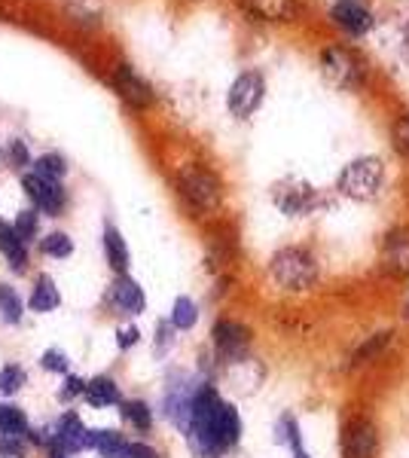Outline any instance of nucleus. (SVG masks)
Listing matches in <instances>:
<instances>
[{
    "instance_id": "28",
    "label": "nucleus",
    "mask_w": 409,
    "mask_h": 458,
    "mask_svg": "<svg viewBox=\"0 0 409 458\" xmlns=\"http://www.w3.org/2000/svg\"><path fill=\"white\" fill-rule=\"evenodd\" d=\"M21 300L19 293L13 291L10 284H0V318H4L6 324H19L21 321Z\"/></svg>"
},
{
    "instance_id": "14",
    "label": "nucleus",
    "mask_w": 409,
    "mask_h": 458,
    "mask_svg": "<svg viewBox=\"0 0 409 458\" xmlns=\"http://www.w3.org/2000/svg\"><path fill=\"white\" fill-rule=\"evenodd\" d=\"M47 443H55L64 455H68V453H83V449H89V431H86V425L80 422L77 412H64V416L58 419V425H55V434H52Z\"/></svg>"
},
{
    "instance_id": "5",
    "label": "nucleus",
    "mask_w": 409,
    "mask_h": 458,
    "mask_svg": "<svg viewBox=\"0 0 409 458\" xmlns=\"http://www.w3.org/2000/svg\"><path fill=\"white\" fill-rule=\"evenodd\" d=\"M251 343H254V334H251V327H244L242 321H235V318H220V321H214L211 345H214V358H217V364L223 370H229V367H235L239 360L251 358Z\"/></svg>"
},
{
    "instance_id": "1",
    "label": "nucleus",
    "mask_w": 409,
    "mask_h": 458,
    "mask_svg": "<svg viewBox=\"0 0 409 458\" xmlns=\"http://www.w3.org/2000/svg\"><path fill=\"white\" fill-rule=\"evenodd\" d=\"M187 443L196 458H223L242 443V416L229 401H223L217 386L202 379L192 394V412L187 425Z\"/></svg>"
},
{
    "instance_id": "26",
    "label": "nucleus",
    "mask_w": 409,
    "mask_h": 458,
    "mask_svg": "<svg viewBox=\"0 0 409 458\" xmlns=\"http://www.w3.org/2000/svg\"><path fill=\"white\" fill-rule=\"evenodd\" d=\"M0 434H6V437H21V434H28V419L19 406L0 403Z\"/></svg>"
},
{
    "instance_id": "11",
    "label": "nucleus",
    "mask_w": 409,
    "mask_h": 458,
    "mask_svg": "<svg viewBox=\"0 0 409 458\" xmlns=\"http://www.w3.org/2000/svg\"><path fill=\"white\" fill-rule=\"evenodd\" d=\"M21 190H25L28 199H31L43 214H49V217L62 214L64 205H68V193H64L62 181H49V177H40L31 172L21 177Z\"/></svg>"
},
{
    "instance_id": "32",
    "label": "nucleus",
    "mask_w": 409,
    "mask_h": 458,
    "mask_svg": "<svg viewBox=\"0 0 409 458\" xmlns=\"http://www.w3.org/2000/svg\"><path fill=\"white\" fill-rule=\"evenodd\" d=\"M21 386H25V370L19 364H6L0 370V394H16Z\"/></svg>"
},
{
    "instance_id": "27",
    "label": "nucleus",
    "mask_w": 409,
    "mask_h": 458,
    "mask_svg": "<svg viewBox=\"0 0 409 458\" xmlns=\"http://www.w3.org/2000/svg\"><path fill=\"white\" fill-rule=\"evenodd\" d=\"M34 174L49 177V181H62L68 174V162H64L62 153H43V157L34 159Z\"/></svg>"
},
{
    "instance_id": "8",
    "label": "nucleus",
    "mask_w": 409,
    "mask_h": 458,
    "mask_svg": "<svg viewBox=\"0 0 409 458\" xmlns=\"http://www.w3.org/2000/svg\"><path fill=\"white\" fill-rule=\"evenodd\" d=\"M199 382L202 379H192V376H187V373H175L168 379L166 397H162V412H166V419L181 434H187L190 412H192V394H196Z\"/></svg>"
},
{
    "instance_id": "9",
    "label": "nucleus",
    "mask_w": 409,
    "mask_h": 458,
    "mask_svg": "<svg viewBox=\"0 0 409 458\" xmlns=\"http://www.w3.org/2000/svg\"><path fill=\"white\" fill-rule=\"evenodd\" d=\"M272 199L287 217H306V214H311L318 205H321L318 190L311 187V183L300 181V177H285L281 183H275Z\"/></svg>"
},
{
    "instance_id": "10",
    "label": "nucleus",
    "mask_w": 409,
    "mask_h": 458,
    "mask_svg": "<svg viewBox=\"0 0 409 458\" xmlns=\"http://www.w3.org/2000/svg\"><path fill=\"white\" fill-rule=\"evenodd\" d=\"M266 98V80L260 71H244L235 77V83L229 86V95H226V107L233 116L239 120H248L254 110L263 105Z\"/></svg>"
},
{
    "instance_id": "2",
    "label": "nucleus",
    "mask_w": 409,
    "mask_h": 458,
    "mask_svg": "<svg viewBox=\"0 0 409 458\" xmlns=\"http://www.w3.org/2000/svg\"><path fill=\"white\" fill-rule=\"evenodd\" d=\"M266 272H269L272 287H278L281 293H306L318 284V278H321V269H318L315 257H311L306 248H296V245L275 250L269 257Z\"/></svg>"
},
{
    "instance_id": "37",
    "label": "nucleus",
    "mask_w": 409,
    "mask_h": 458,
    "mask_svg": "<svg viewBox=\"0 0 409 458\" xmlns=\"http://www.w3.org/2000/svg\"><path fill=\"white\" fill-rule=\"evenodd\" d=\"M141 343V330L135 327V324H129V327H120L116 330V345L125 352V349H132V345H138Z\"/></svg>"
},
{
    "instance_id": "36",
    "label": "nucleus",
    "mask_w": 409,
    "mask_h": 458,
    "mask_svg": "<svg viewBox=\"0 0 409 458\" xmlns=\"http://www.w3.org/2000/svg\"><path fill=\"white\" fill-rule=\"evenodd\" d=\"M40 364L47 367V370H52V373H68V358H64V352H58V349L43 352Z\"/></svg>"
},
{
    "instance_id": "24",
    "label": "nucleus",
    "mask_w": 409,
    "mask_h": 458,
    "mask_svg": "<svg viewBox=\"0 0 409 458\" xmlns=\"http://www.w3.org/2000/svg\"><path fill=\"white\" fill-rule=\"evenodd\" d=\"M120 416L129 422L135 431L141 434H150L153 428V410L147 401H120Z\"/></svg>"
},
{
    "instance_id": "40",
    "label": "nucleus",
    "mask_w": 409,
    "mask_h": 458,
    "mask_svg": "<svg viewBox=\"0 0 409 458\" xmlns=\"http://www.w3.org/2000/svg\"><path fill=\"white\" fill-rule=\"evenodd\" d=\"M406 309H409V302H406Z\"/></svg>"
},
{
    "instance_id": "22",
    "label": "nucleus",
    "mask_w": 409,
    "mask_h": 458,
    "mask_svg": "<svg viewBox=\"0 0 409 458\" xmlns=\"http://www.w3.org/2000/svg\"><path fill=\"white\" fill-rule=\"evenodd\" d=\"M62 302V297H58V287L55 282H52L49 276H40L37 278V287H34V293H31V300H28V309L31 312H52V309Z\"/></svg>"
},
{
    "instance_id": "6",
    "label": "nucleus",
    "mask_w": 409,
    "mask_h": 458,
    "mask_svg": "<svg viewBox=\"0 0 409 458\" xmlns=\"http://www.w3.org/2000/svg\"><path fill=\"white\" fill-rule=\"evenodd\" d=\"M321 73L327 77V83L342 89V92H354L363 83V64L352 49L330 47L321 53Z\"/></svg>"
},
{
    "instance_id": "31",
    "label": "nucleus",
    "mask_w": 409,
    "mask_h": 458,
    "mask_svg": "<svg viewBox=\"0 0 409 458\" xmlns=\"http://www.w3.org/2000/svg\"><path fill=\"white\" fill-rule=\"evenodd\" d=\"M107 458H159V455H156V449H153V446H147V443L125 440V437H123V443H120V446H116Z\"/></svg>"
},
{
    "instance_id": "20",
    "label": "nucleus",
    "mask_w": 409,
    "mask_h": 458,
    "mask_svg": "<svg viewBox=\"0 0 409 458\" xmlns=\"http://www.w3.org/2000/svg\"><path fill=\"white\" fill-rule=\"evenodd\" d=\"M0 254L10 260V266L16 272L28 269V245L16 235V229L10 224H4V220H0Z\"/></svg>"
},
{
    "instance_id": "16",
    "label": "nucleus",
    "mask_w": 409,
    "mask_h": 458,
    "mask_svg": "<svg viewBox=\"0 0 409 458\" xmlns=\"http://www.w3.org/2000/svg\"><path fill=\"white\" fill-rule=\"evenodd\" d=\"M333 19H337V25L342 31L352 37H361L373 28V16H370V10L361 6L358 0H339V4L333 6Z\"/></svg>"
},
{
    "instance_id": "33",
    "label": "nucleus",
    "mask_w": 409,
    "mask_h": 458,
    "mask_svg": "<svg viewBox=\"0 0 409 458\" xmlns=\"http://www.w3.org/2000/svg\"><path fill=\"white\" fill-rule=\"evenodd\" d=\"M391 144H394V150L400 153V157H406L409 159V114L404 116H397L391 125Z\"/></svg>"
},
{
    "instance_id": "21",
    "label": "nucleus",
    "mask_w": 409,
    "mask_h": 458,
    "mask_svg": "<svg viewBox=\"0 0 409 458\" xmlns=\"http://www.w3.org/2000/svg\"><path fill=\"white\" fill-rule=\"evenodd\" d=\"M86 401L92 403V406H120L123 401V394H120V386H116L110 376H95L92 382H86Z\"/></svg>"
},
{
    "instance_id": "38",
    "label": "nucleus",
    "mask_w": 409,
    "mask_h": 458,
    "mask_svg": "<svg viewBox=\"0 0 409 458\" xmlns=\"http://www.w3.org/2000/svg\"><path fill=\"white\" fill-rule=\"evenodd\" d=\"M86 391V382L80 379V376H68V379H64V388H62V401H73V397H80Z\"/></svg>"
},
{
    "instance_id": "15",
    "label": "nucleus",
    "mask_w": 409,
    "mask_h": 458,
    "mask_svg": "<svg viewBox=\"0 0 409 458\" xmlns=\"http://www.w3.org/2000/svg\"><path fill=\"white\" fill-rule=\"evenodd\" d=\"M110 306H114L120 315H141L147 306V297L135 278L116 276V282L110 284Z\"/></svg>"
},
{
    "instance_id": "17",
    "label": "nucleus",
    "mask_w": 409,
    "mask_h": 458,
    "mask_svg": "<svg viewBox=\"0 0 409 458\" xmlns=\"http://www.w3.org/2000/svg\"><path fill=\"white\" fill-rule=\"evenodd\" d=\"M104 254H107V263L116 276H125V272H129V263H132L129 245H125L123 233L114 224H104Z\"/></svg>"
},
{
    "instance_id": "7",
    "label": "nucleus",
    "mask_w": 409,
    "mask_h": 458,
    "mask_svg": "<svg viewBox=\"0 0 409 458\" xmlns=\"http://www.w3.org/2000/svg\"><path fill=\"white\" fill-rule=\"evenodd\" d=\"M379 446H382L379 425L370 416H354L342 428V437H339L342 458H376Z\"/></svg>"
},
{
    "instance_id": "13",
    "label": "nucleus",
    "mask_w": 409,
    "mask_h": 458,
    "mask_svg": "<svg viewBox=\"0 0 409 458\" xmlns=\"http://www.w3.org/2000/svg\"><path fill=\"white\" fill-rule=\"evenodd\" d=\"M114 89L120 92V98L132 107H150L153 105V86L147 83L132 64H116L114 71Z\"/></svg>"
},
{
    "instance_id": "23",
    "label": "nucleus",
    "mask_w": 409,
    "mask_h": 458,
    "mask_svg": "<svg viewBox=\"0 0 409 458\" xmlns=\"http://www.w3.org/2000/svg\"><path fill=\"white\" fill-rule=\"evenodd\" d=\"M391 343V330H382V334H373V336H367L363 343L358 345V349L352 352V358H348V364L352 367H363V364H370V360H376L379 354L385 352V345Z\"/></svg>"
},
{
    "instance_id": "29",
    "label": "nucleus",
    "mask_w": 409,
    "mask_h": 458,
    "mask_svg": "<svg viewBox=\"0 0 409 458\" xmlns=\"http://www.w3.org/2000/svg\"><path fill=\"white\" fill-rule=\"evenodd\" d=\"M40 250L47 257H55V260H64V257L73 254V239L68 233H49L47 239L40 242Z\"/></svg>"
},
{
    "instance_id": "3",
    "label": "nucleus",
    "mask_w": 409,
    "mask_h": 458,
    "mask_svg": "<svg viewBox=\"0 0 409 458\" xmlns=\"http://www.w3.org/2000/svg\"><path fill=\"white\" fill-rule=\"evenodd\" d=\"M385 187V162L379 157H358L352 159L337 177L339 196L352 202H373Z\"/></svg>"
},
{
    "instance_id": "12",
    "label": "nucleus",
    "mask_w": 409,
    "mask_h": 458,
    "mask_svg": "<svg viewBox=\"0 0 409 458\" xmlns=\"http://www.w3.org/2000/svg\"><path fill=\"white\" fill-rule=\"evenodd\" d=\"M379 266L385 276L406 278L409 276V226H397L385 235L382 254H379Z\"/></svg>"
},
{
    "instance_id": "34",
    "label": "nucleus",
    "mask_w": 409,
    "mask_h": 458,
    "mask_svg": "<svg viewBox=\"0 0 409 458\" xmlns=\"http://www.w3.org/2000/svg\"><path fill=\"white\" fill-rule=\"evenodd\" d=\"M6 159H10V165L13 168H25V165H31V153H28V144L21 141V138H13L10 147H6Z\"/></svg>"
},
{
    "instance_id": "19",
    "label": "nucleus",
    "mask_w": 409,
    "mask_h": 458,
    "mask_svg": "<svg viewBox=\"0 0 409 458\" xmlns=\"http://www.w3.org/2000/svg\"><path fill=\"white\" fill-rule=\"evenodd\" d=\"M275 440L290 449V458H311L306 443H302V428L296 422L294 412H285V416L278 419V425H275Z\"/></svg>"
},
{
    "instance_id": "30",
    "label": "nucleus",
    "mask_w": 409,
    "mask_h": 458,
    "mask_svg": "<svg viewBox=\"0 0 409 458\" xmlns=\"http://www.w3.org/2000/svg\"><path fill=\"white\" fill-rule=\"evenodd\" d=\"M13 229H16V235L21 242H31L37 233H40V214H37L34 208H28V211H19V217H16V224H13Z\"/></svg>"
},
{
    "instance_id": "35",
    "label": "nucleus",
    "mask_w": 409,
    "mask_h": 458,
    "mask_svg": "<svg viewBox=\"0 0 409 458\" xmlns=\"http://www.w3.org/2000/svg\"><path fill=\"white\" fill-rule=\"evenodd\" d=\"M171 345H175V327L168 321H159V327H156V354H166Z\"/></svg>"
},
{
    "instance_id": "18",
    "label": "nucleus",
    "mask_w": 409,
    "mask_h": 458,
    "mask_svg": "<svg viewBox=\"0 0 409 458\" xmlns=\"http://www.w3.org/2000/svg\"><path fill=\"white\" fill-rule=\"evenodd\" d=\"M242 4L260 21H290L296 16V0H242Z\"/></svg>"
},
{
    "instance_id": "4",
    "label": "nucleus",
    "mask_w": 409,
    "mask_h": 458,
    "mask_svg": "<svg viewBox=\"0 0 409 458\" xmlns=\"http://www.w3.org/2000/svg\"><path fill=\"white\" fill-rule=\"evenodd\" d=\"M177 193L183 196V202L199 214H211L220 208L223 202V183L211 168L190 162L177 172Z\"/></svg>"
},
{
    "instance_id": "39",
    "label": "nucleus",
    "mask_w": 409,
    "mask_h": 458,
    "mask_svg": "<svg viewBox=\"0 0 409 458\" xmlns=\"http://www.w3.org/2000/svg\"><path fill=\"white\" fill-rule=\"evenodd\" d=\"M21 440L19 437H6V434H0V458H19L21 455Z\"/></svg>"
},
{
    "instance_id": "25",
    "label": "nucleus",
    "mask_w": 409,
    "mask_h": 458,
    "mask_svg": "<svg viewBox=\"0 0 409 458\" xmlns=\"http://www.w3.org/2000/svg\"><path fill=\"white\" fill-rule=\"evenodd\" d=\"M199 321V306L196 300L190 297H177L175 306H171V315H168V324L175 330H192Z\"/></svg>"
}]
</instances>
